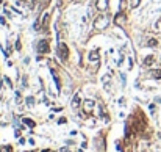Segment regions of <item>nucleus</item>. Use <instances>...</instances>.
Returning a JSON list of instances; mask_svg holds the SVG:
<instances>
[{"label":"nucleus","mask_w":161,"mask_h":152,"mask_svg":"<svg viewBox=\"0 0 161 152\" xmlns=\"http://www.w3.org/2000/svg\"><path fill=\"white\" fill-rule=\"evenodd\" d=\"M38 50L42 53H49L50 52V47H49V41L47 39H41L39 44H38Z\"/></svg>","instance_id":"nucleus-3"},{"label":"nucleus","mask_w":161,"mask_h":152,"mask_svg":"<svg viewBox=\"0 0 161 152\" xmlns=\"http://www.w3.org/2000/svg\"><path fill=\"white\" fill-rule=\"evenodd\" d=\"M109 24V17L107 14H102V16H99L97 19L94 21V27L95 28H99V30H102V28H107Z\"/></svg>","instance_id":"nucleus-1"},{"label":"nucleus","mask_w":161,"mask_h":152,"mask_svg":"<svg viewBox=\"0 0 161 152\" xmlns=\"http://www.w3.org/2000/svg\"><path fill=\"white\" fill-rule=\"evenodd\" d=\"M153 63H155V57H153V55H149V57L144 58V66L145 67H150Z\"/></svg>","instance_id":"nucleus-9"},{"label":"nucleus","mask_w":161,"mask_h":152,"mask_svg":"<svg viewBox=\"0 0 161 152\" xmlns=\"http://www.w3.org/2000/svg\"><path fill=\"white\" fill-rule=\"evenodd\" d=\"M114 22H116L117 27H124L127 22V14H124V13H119V14H116V17H114Z\"/></svg>","instance_id":"nucleus-4"},{"label":"nucleus","mask_w":161,"mask_h":152,"mask_svg":"<svg viewBox=\"0 0 161 152\" xmlns=\"http://www.w3.org/2000/svg\"><path fill=\"white\" fill-rule=\"evenodd\" d=\"M27 104H28V105H33V97H28V99H27Z\"/></svg>","instance_id":"nucleus-16"},{"label":"nucleus","mask_w":161,"mask_h":152,"mask_svg":"<svg viewBox=\"0 0 161 152\" xmlns=\"http://www.w3.org/2000/svg\"><path fill=\"white\" fill-rule=\"evenodd\" d=\"M58 122H59V124H64V122H66V118H61V119H59Z\"/></svg>","instance_id":"nucleus-17"},{"label":"nucleus","mask_w":161,"mask_h":152,"mask_svg":"<svg viewBox=\"0 0 161 152\" xmlns=\"http://www.w3.org/2000/svg\"><path fill=\"white\" fill-rule=\"evenodd\" d=\"M88 58H89V61H94L95 64H97V63H99V60H100V55H99L97 50H91L89 55H88Z\"/></svg>","instance_id":"nucleus-5"},{"label":"nucleus","mask_w":161,"mask_h":152,"mask_svg":"<svg viewBox=\"0 0 161 152\" xmlns=\"http://www.w3.org/2000/svg\"><path fill=\"white\" fill-rule=\"evenodd\" d=\"M93 108H94V100H85V113L86 114H89L91 112H93Z\"/></svg>","instance_id":"nucleus-6"},{"label":"nucleus","mask_w":161,"mask_h":152,"mask_svg":"<svg viewBox=\"0 0 161 152\" xmlns=\"http://www.w3.org/2000/svg\"><path fill=\"white\" fill-rule=\"evenodd\" d=\"M49 24H50V14H49V13H45L44 17H42V24H41V25H42L44 30H47L49 28Z\"/></svg>","instance_id":"nucleus-8"},{"label":"nucleus","mask_w":161,"mask_h":152,"mask_svg":"<svg viewBox=\"0 0 161 152\" xmlns=\"http://www.w3.org/2000/svg\"><path fill=\"white\" fill-rule=\"evenodd\" d=\"M107 6H108L107 0H97V10L103 11V10H107Z\"/></svg>","instance_id":"nucleus-10"},{"label":"nucleus","mask_w":161,"mask_h":152,"mask_svg":"<svg viewBox=\"0 0 161 152\" xmlns=\"http://www.w3.org/2000/svg\"><path fill=\"white\" fill-rule=\"evenodd\" d=\"M139 2H141V0H130V6H131V8H138Z\"/></svg>","instance_id":"nucleus-14"},{"label":"nucleus","mask_w":161,"mask_h":152,"mask_svg":"<svg viewBox=\"0 0 161 152\" xmlns=\"http://www.w3.org/2000/svg\"><path fill=\"white\" fill-rule=\"evenodd\" d=\"M24 124H27L28 127H35L36 126L35 121H31V119H28V118H24Z\"/></svg>","instance_id":"nucleus-13"},{"label":"nucleus","mask_w":161,"mask_h":152,"mask_svg":"<svg viewBox=\"0 0 161 152\" xmlns=\"http://www.w3.org/2000/svg\"><path fill=\"white\" fill-rule=\"evenodd\" d=\"M150 77L152 79H161V69H153V71L150 72Z\"/></svg>","instance_id":"nucleus-11"},{"label":"nucleus","mask_w":161,"mask_h":152,"mask_svg":"<svg viewBox=\"0 0 161 152\" xmlns=\"http://www.w3.org/2000/svg\"><path fill=\"white\" fill-rule=\"evenodd\" d=\"M80 105H81V97H80V94H75V96H73V99H72V108L77 110Z\"/></svg>","instance_id":"nucleus-7"},{"label":"nucleus","mask_w":161,"mask_h":152,"mask_svg":"<svg viewBox=\"0 0 161 152\" xmlns=\"http://www.w3.org/2000/svg\"><path fill=\"white\" fill-rule=\"evenodd\" d=\"M149 45H150V47H155V45H158V41L152 39V41H149Z\"/></svg>","instance_id":"nucleus-15"},{"label":"nucleus","mask_w":161,"mask_h":152,"mask_svg":"<svg viewBox=\"0 0 161 152\" xmlns=\"http://www.w3.org/2000/svg\"><path fill=\"white\" fill-rule=\"evenodd\" d=\"M53 74V80H55V83H56V89H61V83H59V79H58V75L55 72H52Z\"/></svg>","instance_id":"nucleus-12"},{"label":"nucleus","mask_w":161,"mask_h":152,"mask_svg":"<svg viewBox=\"0 0 161 152\" xmlns=\"http://www.w3.org/2000/svg\"><path fill=\"white\" fill-rule=\"evenodd\" d=\"M58 57L61 58V61H66L67 57H69V49H67V45L64 43L58 44Z\"/></svg>","instance_id":"nucleus-2"}]
</instances>
